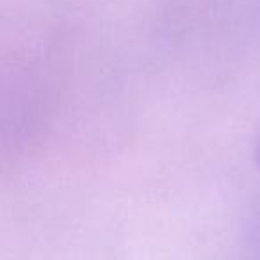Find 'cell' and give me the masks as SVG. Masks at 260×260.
Wrapping results in <instances>:
<instances>
[{
	"label": "cell",
	"instance_id": "obj_1",
	"mask_svg": "<svg viewBox=\"0 0 260 260\" xmlns=\"http://www.w3.org/2000/svg\"><path fill=\"white\" fill-rule=\"evenodd\" d=\"M253 157H255V162L260 166V119L256 123L255 136H253Z\"/></svg>",
	"mask_w": 260,
	"mask_h": 260
}]
</instances>
